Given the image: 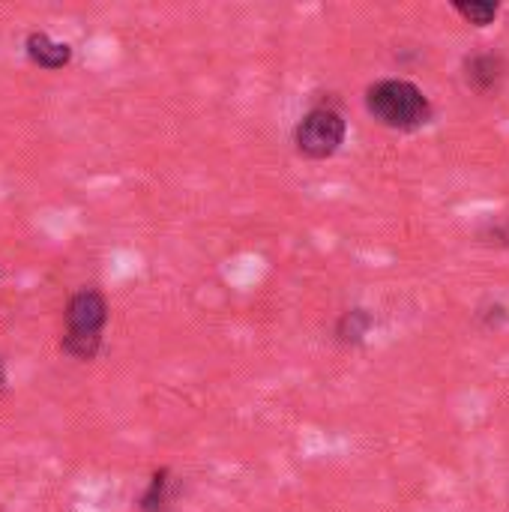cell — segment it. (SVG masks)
<instances>
[{
	"mask_svg": "<svg viewBox=\"0 0 509 512\" xmlns=\"http://www.w3.org/2000/svg\"><path fill=\"white\" fill-rule=\"evenodd\" d=\"M3 387H6V369H3V360H0V393H3Z\"/></svg>",
	"mask_w": 509,
	"mask_h": 512,
	"instance_id": "cell-9",
	"label": "cell"
},
{
	"mask_svg": "<svg viewBox=\"0 0 509 512\" xmlns=\"http://www.w3.org/2000/svg\"><path fill=\"white\" fill-rule=\"evenodd\" d=\"M24 51H27V60H30V63H36L39 69H51V72L69 66V60H72V48H69L66 42L51 39V36L42 33V30H33V33L24 39Z\"/></svg>",
	"mask_w": 509,
	"mask_h": 512,
	"instance_id": "cell-4",
	"label": "cell"
},
{
	"mask_svg": "<svg viewBox=\"0 0 509 512\" xmlns=\"http://www.w3.org/2000/svg\"><path fill=\"white\" fill-rule=\"evenodd\" d=\"M108 324V303L96 288H81L66 303V330L60 351L78 363L96 360L102 348V330Z\"/></svg>",
	"mask_w": 509,
	"mask_h": 512,
	"instance_id": "cell-2",
	"label": "cell"
},
{
	"mask_svg": "<svg viewBox=\"0 0 509 512\" xmlns=\"http://www.w3.org/2000/svg\"><path fill=\"white\" fill-rule=\"evenodd\" d=\"M174 501V480H171V471L162 468V471H153L150 477V486L144 489L141 501H138V512H168Z\"/></svg>",
	"mask_w": 509,
	"mask_h": 512,
	"instance_id": "cell-6",
	"label": "cell"
},
{
	"mask_svg": "<svg viewBox=\"0 0 509 512\" xmlns=\"http://www.w3.org/2000/svg\"><path fill=\"white\" fill-rule=\"evenodd\" d=\"M453 12H459L474 27H489L498 18L501 3H492V0H471V3L468 0H456L453 3Z\"/></svg>",
	"mask_w": 509,
	"mask_h": 512,
	"instance_id": "cell-8",
	"label": "cell"
},
{
	"mask_svg": "<svg viewBox=\"0 0 509 512\" xmlns=\"http://www.w3.org/2000/svg\"><path fill=\"white\" fill-rule=\"evenodd\" d=\"M345 132V117L330 105H318L297 123L294 144L306 159H330L345 144Z\"/></svg>",
	"mask_w": 509,
	"mask_h": 512,
	"instance_id": "cell-3",
	"label": "cell"
},
{
	"mask_svg": "<svg viewBox=\"0 0 509 512\" xmlns=\"http://www.w3.org/2000/svg\"><path fill=\"white\" fill-rule=\"evenodd\" d=\"M501 78H504V57L501 54L486 51V54H474L465 60V81L471 90L489 93L501 84Z\"/></svg>",
	"mask_w": 509,
	"mask_h": 512,
	"instance_id": "cell-5",
	"label": "cell"
},
{
	"mask_svg": "<svg viewBox=\"0 0 509 512\" xmlns=\"http://www.w3.org/2000/svg\"><path fill=\"white\" fill-rule=\"evenodd\" d=\"M366 108H369V114L381 126L396 129V132L423 129L432 120V114H435L429 96L414 81H408V78L375 81L366 90Z\"/></svg>",
	"mask_w": 509,
	"mask_h": 512,
	"instance_id": "cell-1",
	"label": "cell"
},
{
	"mask_svg": "<svg viewBox=\"0 0 509 512\" xmlns=\"http://www.w3.org/2000/svg\"><path fill=\"white\" fill-rule=\"evenodd\" d=\"M372 324H375V318L366 309H348L336 324V339L342 345H360L366 339V333L372 330Z\"/></svg>",
	"mask_w": 509,
	"mask_h": 512,
	"instance_id": "cell-7",
	"label": "cell"
}]
</instances>
